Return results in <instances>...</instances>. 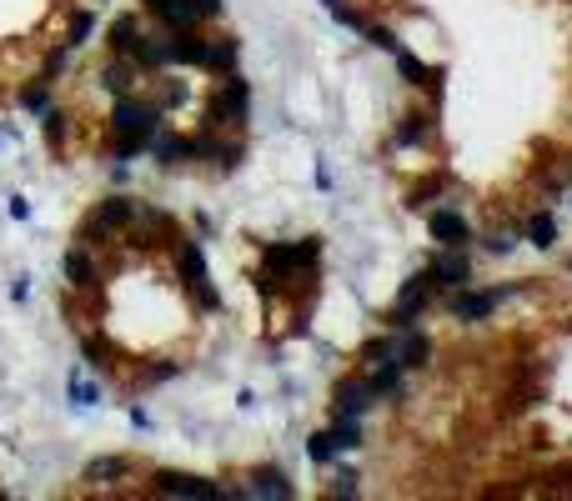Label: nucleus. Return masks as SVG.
I'll return each mask as SVG.
<instances>
[{"label":"nucleus","mask_w":572,"mask_h":501,"mask_svg":"<svg viewBox=\"0 0 572 501\" xmlns=\"http://www.w3.org/2000/svg\"><path fill=\"white\" fill-rule=\"evenodd\" d=\"M307 456H312L317 466H327V461L337 456V436H332V431H317V436L307 441Z\"/></svg>","instance_id":"bb28decb"},{"label":"nucleus","mask_w":572,"mask_h":501,"mask_svg":"<svg viewBox=\"0 0 572 501\" xmlns=\"http://www.w3.org/2000/svg\"><path fill=\"white\" fill-rule=\"evenodd\" d=\"M61 136H66V116H61V111H51V106H46V141H51V151H56V146H61Z\"/></svg>","instance_id":"2f4dec72"},{"label":"nucleus","mask_w":572,"mask_h":501,"mask_svg":"<svg viewBox=\"0 0 572 501\" xmlns=\"http://www.w3.org/2000/svg\"><path fill=\"white\" fill-rule=\"evenodd\" d=\"M146 11L166 26V31H191L201 16H196V0H146Z\"/></svg>","instance_id":"4468645a"},{"label":"nucleus","mask_w":572,"mask_h":501,"mask_svg":"<svg viewBox=\"0 0 572 501\" xmlns=\"http://www.w3.org/2000/svg\"><path fill=\"white\" fill-rule=\"evenodd\" d=\"M437 191H447V176H437V181H427V186H417L412 196H407V206H427Z\"/></svg>","instance_id":"473e14b6"},{"label":"nucleus","mask_w":572,"mask_h":501,"mask_svg":"<svg viewBox=\"0 0 572 501\" xmlns=\"http://www.w3.org/2000/svg\"><path fill=\"white\" fill-rule=\"evenodd\" d=\"M527 241H532V246H542V251H547V246H552V241H557V221H552V216H547V211H537V216H532V221H527Z\"/></svg>","instance_id":"393cba45"},{"label":"nucleus","mask_w":572,"mask_h":501,"mask_svg":"<svg viewBox=\"0 0 572 501\" xmlns=\"http://www.w3.org/2000/svg\"><path fill=\"white\" fill-rule=\"evenodd\" d=\"M141 71H166L171 66V51H166V36H136V46L126 51Z\"/></svg>","instance_id":"dca6fc26"},{"label":"nucleus","mask_w":572,"mask_h":501,"mask_svg":"<svg viewBox=\"0 0 572 501\" xmlns=\"http://www.w3.org/2000/svg\"><path fill=\"white\" fill-rule=\"evenodd\" d=\"M131 221H136V201H131V196H106V201L86 216L81 246H101L111 231H131Z\"/></svg>","instance_id":"f03ea898"},{"label":"nucleus","mask_w":572,"mask_h":501,"mask_svg":"<svg viewBox=\"0 0 572 501\" xmlns=\"http://www.w3.org/2000/svg\"><path fill=\"white\" fill-rule=\"evenodd\" d=\"M66 276H71V286H76V291H91V286H96V266H91L86 246L66 251Z\"/></svg>","instance_id":"aec40b11"},{"label":"nucleus","mask_w":572,"mask_h":501,"mask_svg":"<svg viewBox=\"0 0 572 501\" xmlns=\"http://www.w3.org/2000/svg\"><path fill=\"white\" fill-rule=\"evenodd\" d=\"M432 291H437V281H432V271H417V276H407V286L397 291V306L387 311V326L392 331H402V326H412L427 306H432Z\"/></svg>","instance_id":"423d86ee"},{"label":"nucleus","mask_w":572,"mask_h":501,"mask_svg":"<svg viewBox=\"0 0 572 501\" xmlns=\"http://www.w3.org/2000/svg\"><path fill=\"white\" fill-rule=\"evenodd\" d=\"M196 16H221V0H196Z\"/></svg>","instance_id":"a19ab883"},{"label":"nucleus","mask_w":572,"mask_h":501,"mask_svg":"<svg viewBox=\"0 0 572 501\" xmlns=\"http://www.w3.org/2000/svg\"><path fill=\"white\" fill-rule=\"evenodd\" d=\"M482 246H487V251H492V256H507V251H512V246H517V236H512V231H492V236H487V241H482Z\"/></svg>","instance_id":"f704fd0d"},{"label":"nucleus","mask_w":572,"mask_h":501,"mask_svg":"<svg viewBox=\"0 0 572 501\" xmlns=\"http://www.w3.org/2000/svg\"><path fill=\"white\" fill-rule=\"evenodd\" d=\"M61 71H66V51H51V56H46V71H41V81H51V86H56V76H61Z\"/></svg>","instance_id":"c9c22d12"},{"label":"nucleus","mask_w":572,"mask_h":501,"mask_svg":"<svg viewBox=\"0 0 572 501\" xmlns=\"http://www.w3.org/2000/svg\"><path fill=\"white\" fill-rule=\"evenodd\" d=\"M362 36H367L377 51H392V56L402 51V41H397V31H392V26H362Z\"/></svg>","instance_id":"c85d7f7f"},{"label":"nucleus","mask_w":572,"mask_h":501,"mask_svg":"<svg viewBox=\"0 0 572 501\" xmlns=\"http://www.w3.org/2000/svg\"><path fill=\"white\" fill-rule=\"evenodd\" d=\"M427 131H432V126H427V116H417V111H412V116H402V126H397V146H402V151H407V146H422V141H427Z\"/></svg>","instance_id":"5701e85b"},{"label":"nucleus","mask_w":572,"mask_h":501,"mask_svg":"<svg viewBox=\"0 0 572 501\" xmlns=\"http://www.w3.org/2000/svg\"><path fill=\"white\" fill-rule=\"evenodd\" d=\"M397 71H402L407 86H432V91H442V71L427 66V61H417L412 51H397Z\"/></svg>","instance_id":"a211bd4d"},{"label":"nucleus","mask_w":572,"mask_h":501,"mask_svg":"<svg viewBox=\"0 0 572 501\" xmlns=\"http://www.w3.org/2000/svg\"><path fill=\"white\" fill-rule=\"evenodd\" d=\"M377 401H382V396H377L372 376H347V381L337 386V416H367Z\"/></svg>","instance_id":"9d476101"},{"label":"nucleus","mask_w":572,"mask_h":501,"mask_svg":"<svg viewBox=\"0 0 572 501\" xmlns=\"http://www.w3.org/2000/svg\"><path fill=\"white\" fill-rule=\"evenodd\" d=\"M317 256H322V241H317V236H307V241H271V246L261 251V266L286 281V276L302 271V266H317Z\"/></svg>","instance_id":"20e7f679"},{"label":"nucleus","mask_w":572,"mask_h":501,"mask_svg":"<svg viewBox=\"0 0 572 501\" xmlns=\"http://www.w3.org/2000/svg\"><path fill=\"white\" fill-rule=\"evenodd\" d=\"M236 56H241V46H236V41H211V51H206V71L231 76V71H236Z\"/></svg>","instance_id":"4be33fe9"},{"label":"nucleus","mask_w":572,"mask_h":501,"mask_svg":"<svg viewBox=\"0 0 572 501\" xmlns=\"http://www.w3.org/2000/svg\"><path fill=\"white\" fill-rule=\"evenodd\" d=\"M166 51H171L176 66H196V71H206V51H211V41L196 36V26H191V31H166Z\"/></svg>","instance_id":"9b49d317"},{"label":"nucleus","mask_w":572,"mask_h":501,"mask_svg":"<svg viewBox=\"0 0 572 501\" xmlns=\"http://www.w3.org/2000/svg\"><path fill=\"white\" fill-rule=\"evenodd\" d=\"M131 426H136V431H146V426H151V416H146L141 406H131Z\"/></svg>","instance_id":"79ce46f5"},{"label":"nucleus","mask_w":572,"mask_h":501,"mask_svg":"<svg viewBox=\"0 0 572 501\" xmlns=\"http://www.w3.org/2000/svg\"><path fill=\"white\" fill-rule=\"evenodd\" d=\"M136 36H141V21H136V16H116V26H111L106 46H111L116 56H126V51L136 46Z\"/></svg>","instance_id":"412c9836"},{"label":"nucleus","mask_w":572,"mask_h":501,"mask_svg":"<svg viewBox=\"0 0 572 501\" xmlns=\"http://www.w3.org/2000/svg\"><path fill=\"white\" fill-rule=\"evenodd\" d=\"M251 116V86L231 71L226 81H221V91H216V101H211V116H206V126L211 131H221V126H241Z\"/></svg>","instance_id":"39448f33"},{"label":"nucleus","mask_w":572,"mask_h":501,"mask_svg":"<svg viewBox=\"0 0 572 501\" xmlns=\"http://www.w3.org/2000/svg\"><path fill=\"white\" fill-rule=\"evenodd\" d=\"M136 81H141V66H136L131 56H121V61H111V66L101 71V86H106L111 96H131Z\"/></svg>","instance_id":"f3484780"},{"label":"nucleus","mask_w":572,"mask_h":501,"mask_svg":"<svg viewBox=\"0 0 572 501\" xmlns=\"http://www.w3.org/2000/svg\"><path fill=\"white\" fill-rule=\"evenodd\" d=\"M322 6H327V11H337V6H342V0H322Z\"/></svg>","instance_id":"37998d69"},{"label":"nucleus","mask_w":572,"mask_h":501,"mask_svg":"<svg viewBox=\"0 0 572 501\" xmlns=\"http://www.w3.org/2000/svg\"><path fill=\"white\" fill-rule=\"evenodd\" d=\"M11 221H31V201L26 196H11Z\"/></svg>","instance_id":"58836bf2"},{"label":"nucleus","mask_w":572,"mask_h":501,"mask_svg":"<svg viewBox=\"0 0 572 501\" xmlns=\"http://www.w3.org/2000/svg\"><path fill=\"white\" fill-rule=\"evenodd\" d=\"M332 496H357V476H352V471H342V476L332 481Z\"/></svg>","instance_id":"4c0bfd02"},{"label":"nucleus","mask_w":572,"mask_h":501,"mask_svg":"<svg viewBox=\"0 0 572 501\" xmlns=\"http://www.w3.org/2000/svg\"><path fill=\"white\" fill-rule=\"evenodd\" d=\"M332 436H337V451H357V446H362V426H357V416H337Z\"/></svg>","instance_id":"a878e982"},{"label":"nucleus","mask_w":572,"mask_h":501,"mask_svg":"<svg viewBox=\"0 0 572 501\" xmlns=\"http://www.w3.org/2000/svg\"><path fill=\"white\" fill-rule=\"evenodd\" d=\"M26 296H31V281L16 276V281H11V301H26Z\"/></svg>","instance_id":"ea45409f"},{"label":"nucleus","mask_w":572,"mask_h":501,"mask_svg":"<svg viewBox=\"0 0 572 501\" xmlns=\"http://www.w3.org/2000/svg\"><path fill=\"white\" fill-rule=\"evenodd\" d=\"M176 271H181V286L196 296L201 311H221V296L211 291V276H206V256H201V246L186 241V236H181V246H176Z\"/></svg>","instance_id":"7ed1b4c3"},{"label":"nucleus","mask_w":572,"mask_h":501,"mask_svg":"<svg viewBox=\"0 0 572 501\" xmlns=\"http://www.w3.org/2000/svg\"><path fill=\"white\" fill-rule=\"evenodd\" d=\"M427 271H432L437 291H462V286H472V261H467L462 246H447V256H437Z\"/></svg>","instance_id":"1a4fd4ad"},{"label":"nucleus","mask_w":572,"mask_h":501,"mask_svg":"<svg viewBox=\"0 0 572 501\" xmlns=\"http://www.w3.org/2000/svg\"><path fill=\"white\" fill-rule=\"evenodd\" d=\"M81 346H86V356H91V366H106V356H111V346H106V336H81Z\"/></svg>","instance_id":"72a5a7b5"},{"label":"nucleus","mask_w":572,"mask_h":501,"mask_svg":"<svg viewBox=\"0 0 572 501\" xmlns=\"http://www.w3.org/2000/svg\"><path fill=\"white\" fill-rule=\"evenodd\" d=\"M71 401L76 406H96L101 401V386H91L86 376H71Z\"/></svg>","instance_id":"7c9ffc66"},{"label":"nucleus","mask_w":572,"mask_h":501,"mask_svg":"<svg viewBox=\"0 0 572 501\" xmlns=\"http://www.w3.org/2000/svg\"><path fill=\"white\" fill-rule=\"evenodd\" d=\"M126 471H131V461H121V456H101V461L86 466V481H121Z\"/></svg>","instance_id":"b1692460"},{"label":"nucleus","mask_w":572,"mask_h":501,"mask_svg":"<svg viewBox=\"0 0 572 501\" xmlns=\"http://www.w3.org/2000/svg\"><path fill=\"white\" fill-rule=\"evenodd\" d=\"M161 166H176V161H191V141H181V136H166V131H156L151 136V146H146Z\"/></svg>","instance_id":"6ab92c4d"},{"label":"nucleus","mask_w":572,"mask_h":501,"mask_svg":"<svg viewBox=\"0 0 572 501\" xmlns=\"http://www.w3.org/2000/svg\"><path fill=\"white\" fill-rule=\"evenodd\" d=\"M176 371H181V366H176V361H161V366H151V371H146V376H141V381H146V386H156V381H171V376H176Z\"/></svg>","instance_id":"e433bc0d"},{"label":"nucleus","mask_w":572,"mask_h":501,"mask_svg":"<svg viewBox=\"0 0 572 501\" xmlns=\"http://www.w3.org/2000/svg\"><path fill=\"white\" fill-rule=\"evenodd\" d=\"M427 231H432V241L447 251V246H467L472 241V226H467V216L462 211H432L427 216Z\"/></svg>","instance_id":"f8f14e48"},{"label":"nucleus","mask_w":572,"mask_h":501,"mask_svg":"<svg viewBox=\"0 0 572 501\" xmlns=\"http://www.w3.org/2000/svg\"><path fill=\"white\" fill-rule=\"evenodd\" d=\"M427 356H432V341H427L422 331L402 326V336L392 341V361H397L402 371H417V366H427Z\"/></svg>","instance_id":"ddd939ff"},{"label":"nucleus","mask_w":572,"mask_h":501,"mask_svg":"<svg viewBox=\"0 0 572 501\" xmlns=\"http://www.w3.org/2000/svg\"><path fill=\"white\" fill-rule=\"evenodd\" d=\"M151 491L156 496H191V501H221L226 491L206 476H186V471H156L151 476Z\"/></svg>","instance_id":"0eeeda50"},{"label":"nucleus","mask_w":572,"mask_h":501,"mask_svg":"<svg viewBox=\"0 0 572 501\" xmlns=\"http://www.w3.org/2000/svg\"><path fill=\"white\" fill-rule=\"evenodd\" d=\"M512 291H517V286H492V291L462 286V291H452V316H457V321H487Z\"/></svg>","instance_id":"6e6552de"},{"label":"nucleus","mask_w":572,"mask_h":501,"mask_svg":"<svg viewBox=\"0 0 572 501\" xmlns=\"http://www.w3.org/2000/svg\"><path fill=\"white\" fill-rule=\"evenodd\" d=\"M91 31H96V16H91V11H76V16H71V36H66V46H86Z\"/></svg>","instance_id":"cd10ccee"},{"label":"nucleus","mask_w":572,"mask_h":501,"mask_svg":"<svg viewBox=\"0 0 572 501\" xmlns=\"http://www.w3.org/2000/svg\"><path fill=\"white\" fill-rule=\"evenodd\" d=\"M111 131H116V156H121V161H136V156L151 146V136L161 131V106L136 101V96H116Z\"/></svg>","instance_id":"f257e3e1"},{"label":"nucleus","mask_w":572,"mask_h":501,"mask_svg":"<svg viewBox=\"0 0 572 501\" xmlns=\"http://www.w3.org/2000/svg\"><path fill=\"white\" fill-rule=\"evenodd\" d=\"M21 106L26 111H46L51 106V81H36L31 91H21Z\"/></svg>","instance_id":"c756f323"},{"label":"nucleus","mask_w":572,"mask_h":501,"mask_svg":"<svg viewBox=\"0 0 572 501\" xmlns=\"http://www.w3.org/2000/svg\"><path fill=\"white\" fill-rule=\"evenodd\" d=\"M241 496H266V501H292V496H297V486L286 481V476H281L276 466H261V471L251 476V486H246Z\"/></svg>","instance_id":"2eb2a0df"}]
</instances>
